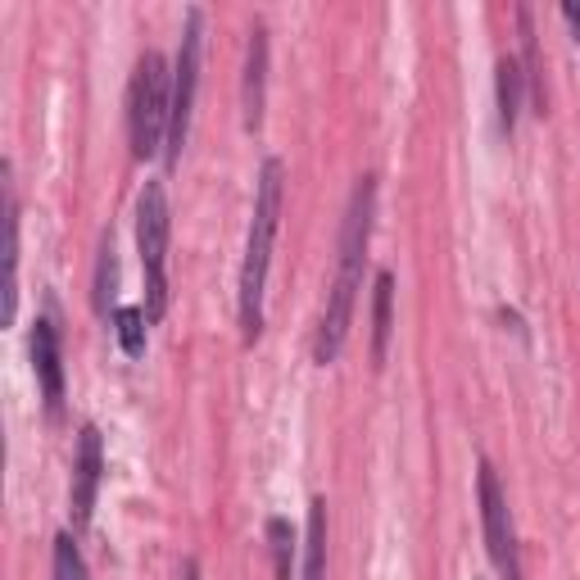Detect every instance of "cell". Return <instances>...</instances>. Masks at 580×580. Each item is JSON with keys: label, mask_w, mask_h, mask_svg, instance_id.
<instances>
[{"label": "cell", "mask_w": 580, "mask_h": 580, "mask_svg": "<svg viewBox=\"0 0 580 580\" xmlns=\"http://www.w3.org/2000/svg\"><path fill=\"white\" fill-rule=\"evenodd\" d=\"M372 222H376V177L363 173L350 190V205L341 218V246H335V281L331 296L313 335V363H335L350 341L354 327V309H359V290H363V263H367V246H372Z\"/></svg>", "instance_id": "1"}, {"label": "cell", "mask_w": 580, "mask_h": 580, "mask_svg": "<svg viewBox=\"0 0 580 580\" xmlns=\"http://www.w3.org/2000/svg\"><path fill=\"white\" fill-rule=\"evenodd\" d=\"M281 190H286L281 159H263L255 186V218L246 231V263H240V341L246 345H255L263 335V296H268V268H272L277 222H281Z\"/></svg>", "instance_id": "2"}, {"label": "cell", "mask_w": 580, "mask_h": 580, "mask_svg": "<svg viewBox=\"0 0 580 580\" xmlns=\"http://www.w3.org/2000/svg\"><path fill=\"white\" fill-rule=\"evenodd\" d=\"M168 110H173V69L159 51H145L127 86V136L136 159H155L168 145Z\"/></svg>", "instance_id": "3"}, {"label": "cell", "mask_w": 580, "mask_h": 580, "mask_svg": "<svg viewBox=\"0 0 580 580\" xmlns=\"http://www.w3.org/2000/svg\"><path fill=\"white\" fill-rule=\"evenodd\" d=\"M168 236H173V209L159 177H145L136 196V255L145 272V318L159 322L168 313Z\"/></svg>", "instance_id": "4"}, {"label": "cell", "mask_w": 580, "mask_h": 580, "mask_svg": "<svg viewBox=\"0 0 580 580\" xmlns=\"http://www.w3.org/2000/svg\"><path fill=\"white\" fill-rule=\"evenodd\" d=\"M200 10H186V28H182V45H177V60H173V110H168V145H164V159L177 164L182 145L190 136V114H196V91H200Z\"/></svg>", "instance_id": "5"}, {"label": "cell", "mask_w": 580, "mask_h": 580, "mask_svg": "<svg viewBox=\"0 0 580 580\" xmlns=\"http://www.w3.org/2000/svg\"><path fill=\"white\" fill-rule=\"evenodd\" d=\"M476 504H480V530H486V553L499 571V580H521V553H517V530L512 508L499 486V472L480 458L476 463Z\"/></svg>", "instance_id": "6"}, {"label": "cell", "mask_w": 580, "mask_h": 580, "mask_svg": "<svg viewBox=\"0 0 580 580\" xmlns=\"http://www.w3.org/2000/svg\"><path fill=\"white\" fill-rule=\"evenodd\" d=\"M101 480H105V441L91 422L77 431V454H73V490H69V512L73 526L82 530L95 512V495H101Z\"/></svg>", "instance_id": "7"}, {"label": "cell", "mask_w": 580, "mask_h": 580, "mask_svg": "<svg viewBox=\"0 0 580 580\" xmlns=\"http://www.w3.org/2000/svg\"><path fill=\"white\" fill-rule=\"evenodd\" d=\"M32 372L41 385V400H45V417H60L64 413V350H60V331L51 318H37L32 327Z\"/></svg>", "instance_id": "8"}, {"label": "cell", "mask_w": 580, "mask_h": 580, "mask_svg": "<svg viewBox=\"0 0 580 580\" xmlns=\"http://www.w3.org/2000/svg\"><path fill=\"white\" fill-rule=\"evenodd\" d=\"M263 105H268V28L255 19L250 45H246V77H240V110H246V132L263 127Z\"/></svg>", "instance_id": "9"}, {"label": "cell", "mask_w": 580, "mask_h": 580, "mask_svg": "<svg viewBox=\"0 0 580 580\" xmlns=\"http://www.w3.org/2000/svg\"><path fill=\"white\" fill-rule=\"evenodd\" d=\"M391 331H395V272L381 268L372 281V367H385Z\"/></svg>", "instance_id": "10"}, {"label": "cell", "mask_w": 580, "mask_h": 580, "mask_svg": "<svg viewBox=\"0 0 580 580\" xmlns=\"http://www.w3.org/2000/svg\"><path fill=\"white\" fill-rule=\"evenodd\" d=\"M19 318V196H14V168L6 164V327Z\"/></svg>", "instance_id": "11"}, {"label": "cell", "mask_w": 580, "mask_h": 580, "mask_svg": "<svg viewBox=\"0 0 580 580\" xmlns=\"http://www.w3.org/2000/svg\"><path fill=\"white\" fill-rule=\"evenodd\" d=\"M495 95H499V127L504 136L517 132V118H521V101H526V73L512 55L499 60V77H495Z\"/></svg>", "instance_id": "12"}, {"label": "cell", "mask_w": 580, "mask_h": 580, "mask_svg": "<svg viewBox=\"0 0 580 580\" xmlns=\"http://www.w3.org/2000/svg\"><path fill=\"white\" fill-rule=\"evenodd\" d=\"M517 32H521V73H526L530 105L545 118V73H540V51H536V28H530V6H517Z\"/></svg>", "instance_id": "13"}, {"label": "cell", "mask_w": 580, "mask_h": 580, "mask_svg": "<svg viewBox=\"0 0 580 580\" xmlns=\"http://www.w3.org/2000/svg\"><path fill=\"white\" fill-rule=\"evenodd\" d=\"M304 580H327V499L309 504V536H304Z\"/></svg>", "instance_id": "14"}, {"label": "cell", "mask_w": 580, "mask_h": 580, "mask_svg": "<svg viewBox=\"0 0 580 580\" xmlns=\"http://www.w3.org/2000/svg\"><path fill=\"white\" fill-rule=\"evenodd\" d=\"M110 322H114V335H118V350H123L127 359H141V354H145V327H151L145 309H136V304H118Z\"/></svg>", "instance_id": "15"}, {"label": "cell", "mask_w": 580, "mask_h": 580, "mask_svg": "<svg viewBox=\"0 0 580 580\" xmlns=\"http://www.w3.org/2000/svg\"><path fill=\"white\" fill-rule=\"evenodd\" d=\"M114 290H118V255H114V236L101 240V259H95V309L101 318H114Z\"/></svg>", "instance_id": "16"}, {"label": "cell", "mask_w": 580, "mask_h": 580, "mask_svg": "<svg viewBox=\"0 0 580 580\" xmlns=\"http://www.w3.org/2000/svg\"><path fill=\"white\" fill-rule=\"evenodd\" d=\"M268 545H272L277 580H290V562H296V530H290L286 517H268Z\"/></svg>", "instance_id": "17"}, {"label": "cell", "mask_w": 580, "mask_h": 580, "mask_svg": "<svg viewBox=\"0 0 580 580\" xmlns=\"http://www.w3.org/2000/svg\"><path fill=\"white\" fill-rule=\"evenodd\" d=\"M55 580H91V571H86V558H82V549H77V540L69 536V530H60L55 536Z\"/></svg>", "instance_id": "18"}, {"label": "cell", "mask_w": 580, "mask_h": 580, "mask_svg": "<svg viewBox=\"0 0 580 580\" xmlns=\"http://www.w3.org/2000/svg\"><path fill=\"white\" fill-rule=\"evenodd\" d=\"M562 19H567V28H571V37L580 41V6H576V0H562Z\"/></svg>", "instance_id": "19"}, {"label": "cell", "mask_w": 580, "mask_h": 580, "mask_svg": "<svg viewBox=\"0 0 580 580\" xmlns=\"http://www.w3.org/2000/svg\"><path fill=\"white\" fill-rule=\"evenodd\" d=\"M182 580H200V562H196V558L182 562Z\"/></svg>", "instance_id": "20"}]
</instances>
